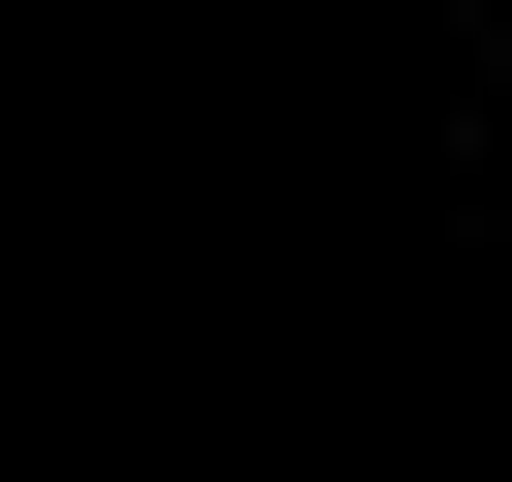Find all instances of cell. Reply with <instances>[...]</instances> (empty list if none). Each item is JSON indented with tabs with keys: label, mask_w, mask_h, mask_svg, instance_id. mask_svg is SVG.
<instances>
[]
</instances>
